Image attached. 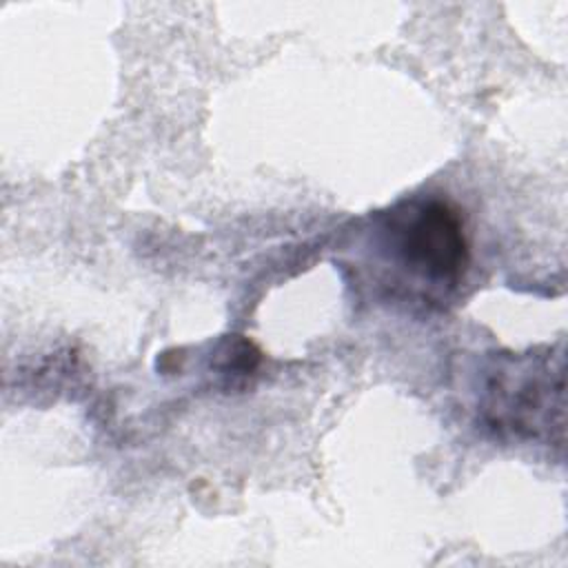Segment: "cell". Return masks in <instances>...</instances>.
Segmentation results:
<instances>
[{
  "label": "cell",
  "instance_id": "6da1fadb",
  "mask_svg": "<svg viewBox=\"0 0 568 568\" xmlns=\"http://www.w3.org/2000/svg\"><path fill=\"white\" fill-rule=\"evenodd\" d=\"M368 242L379 268L390 271L386 286L408 302H444L468 268L462 215L442 197H413L379 213Z\"/></svg>",
  "mask_w": 568,
  "mask_h": 568
},
{
  "label": "cell",
  "instance_id": "7a4b0ae2",
  "mask_svg": "<svg viewBox=\"0 0 568 568\" xmlns=\"http://www.w3.org/2000/svg\"><path fill=\"white\" fill-rule=\"evenodd\" d=\"M479 413L495 433L550 439L552 426H564L561 357L497 355L484 377Z\"/></svg>",
  "mask_w": 568,
  "mask_h": 568
}]
</instances>
